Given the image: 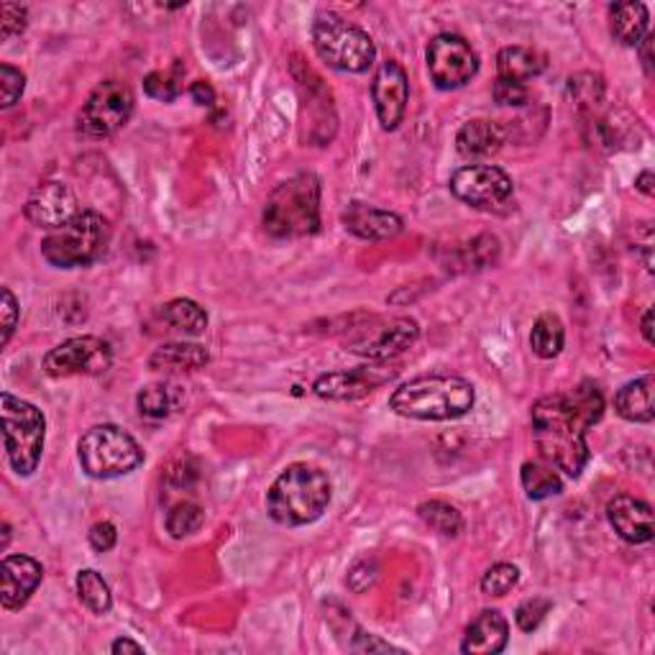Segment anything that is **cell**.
Listing matches in <instances>:
<instances>
[{"label": "cell", "mask_w": 655, "mask_h": 655, "mask_svg": "<svg viewBox=\"0 0 655 655\" xmlns=\"http://www.w3.org/2000/svg\"><path fill=\"white\" fill-rule=\"evenodd\" d=\"M474 385L451 374H428L404 381L389 397V410L412 421H459L474 408Z\"/></svg>", "instance_id": "obj_2"}, {"label": "cell", "mask_w": 655, "mask_h": 655, "mask_svg": "<svg viewBox=\"0 0 655 655\" xmlns=\"http://www.w3.org/2000/svg\"><path fill=\"white\" fill-rule=\"evenodd\" d=\"M607 520L624 543L643 546L653 541V507L632 495H617L607 505Z\"/></svg>", "instance_id": "obj_19"}, {"label": "cell", "mask_w": 655, "mask_h": 655, "mask_svg": "<svg viewBox=\"0 0 655 655\" xmlns=\"http://www.w3.org/2000/svg\"><path fill=\"white\" fill-rule=\"evenodd\" d=\"M417 514L421 520L428 525L430 530H436L438 535H446V538H456V535L463 530V518L461 512L456 510L453 505L444 502V499H430V502H423L417 507Z\"/></svg>", "instance_id": "obj_34"}, {"label": "cell", "mask_w": 655, "mask_h": 655, "mask_svg": "<svg viewBox=\"0 0 655 655\" xmlns=\"http://www.w3.org/2000/svg\"><path fill=\"white\" fill-rule=\"evenodd\" d=\"M353 651L359 653H402L400 647L385 643V640H379L377 635H372V632H362L359 630L356 640H353Z\"/></svg>", "instance_id": "obj_45"}, {"label": "cell", "mask_w": 655, "mask_h": 655, "mask_svg": "<svg viewBox=\"0 0 655 655\" xmlns=\"http://www.w3.org/2000/svg\"><path fill=\"white\" fill-rule=\"evenodd\" d=\"M448 187H451L453 197L480 210L502 208L514 193L512 177L495 165H469L456 169Z\"/></svg>", "instance_id": "obj_13"}, {"label": "cell", "mask_w": 655, "mask_h": 655, "mask_svg": "<svg viewBox=\"0 0 655 655\" xmlns=\"http://www.w3.org/2000/svg\"><path fill=\"white\" fill-rule=\"evenodd\" d=\"M605 415V395L594 381H581L571 392H554L541 397L530 410L533 428L543 425H569V428L586 433Z\"/></svg>", "instance_id": "obj_8"}, {"label": "cell", "mask_w": 655, "mask_h": 655, "mask_svg": "<svg viewBox=\"0 0 655 655\" xmlns=\"http://www.w3.org/2000/svg\"><path fill=\"white\" fill-rule=\"evenodd\" d=\"M417 338H421V323L400 315V318H372L364 326H353L343 345L349 353L369 362H389L412 349Z\"/></svg>", "instance_id": "obj_10"}, {"label": "cell", "mask_w": 655, "mask_h": 655, "mask_svg": "<svg viewBox=\"0 0 655 655\" xmlns=\"http://www.w3.org/2000/svg\"><path fill=\"white\" fill-rule=\"evenodd\" d=\"M87 541H90V546L98 550V554H108V550L116 548L118 530L113 522H108V520L95 522V525L90 527V533H87Z\"/></svg>", "instance_id": "obj_44"}, {"label": "cell", "mask_w": 655, "mask_h": 655, "mask_svg": "<svg viewBox=\"0 0 655 655\" xmlns=\"http://www.w3.org/2000/svg\"><path fill=\"white\" fill-rule=\"evenodd\" d=\"M159 318L182 336H201L208 328V313L190 298L169 300L167 305H161Z\"/></svg>", "instance_id": "obj_28"}, {"label": "cell", "mask_w": 655, "mask_h": 655, "mask_svg": "<svg viewBox=\"0 0 655 655\" xmlns=\"http://www.w3.org/2000/svg\"><path fill=\"white\" fill-rule=\"evenodd\" d=\"M640 333H643L647 345L655 343V338H653V311H645L643 323H640Z\"/></svg>", "instance_id": "obj_50"}, {"label": "cell", "mask_w": 655, "mask_h": 655, "mask_svg": "<svg viewBox=\"0 0 655 655\" xmlns=\"http://www.w3.org/2000/svg\"><path fill=\"white\" fill-rule=\"evenodd\" d=\"M26 90V75L11 64H0V106L11 108L21 100Z\"/></svg>", "instance_id": "obj_38"}, {"label": "cell", "mask_w": 655, "mask_h": 655, "mask_svg": "<svg viewBox=\"0 0 655 655\" xmlns=\"http://www.w3.org/2000/svg\"><path fill=\"white\" fill-rule=\"evenodd\" d=\"M492 95H495L497 106L502 108H525L530 102V90L525 83H512V80H499L495 87H492Z\"/></svg>", "instance_id": "obj_40"}, {"label": "cell", "mask_w": 655, "mask_h": 655, "mask_svg": "<svg viewBox=\"0 0 655 655\" xmlns=\"http://www.w3.org/2000/svg\"><path fill=\"white\" fill-rule=\"evenodd\" d=\"M651 13L645 3H615L609 5V32L622 47H635L647 36Z\"/></svg>", "instance_id": "obj_25"}, {"label": "cell", "mask_w": 655, "mask_h": 655, "mask_svg": "<svg viewBox=\"0 0 655 655\" xmlns=\"http://www.w3.org/2000/svg\"><path fill=\"white\" fill-rule=\"evenodd\" d=\"M372 100L377 108L379 126L385 131H395L408 113L410 100V80L408 72L397 59H387L379 64L377 75L372 83Z\"/></svg>", "instance_id": "obj_16"}, {"label": "cell", "mask_w": 655, "mask_h": 655, "mask_svg": "<svg viewBox=\"0 0 655 655\" xmlns=\"http://www.w3.org/2000/svg\"><path fill=\"white\" fill-rule=\"evenodd\" d=\"M11 543V525L9 522H3V548H9Z\"/></svg>", "instance_id": "obj_51"}, {"label": "cell", "mask_w": 655, "mask_h": 655, "mask_svg": "<svg viewBox=\"0 0 655 655\" xmlns=\"http://www.w3.org/2000/svg\"><path fill=\"white\" fill-rule=\"evenodd\" d=\"M520 482L530 499H548L563 492V480L546 459L522 463Z\"/></svg>", "instance_id": "obj_29"}, {"label": "cell", "mask_w": 655, "mask_h": 655, "mask_svg": "<svg viewBox=\"0 0 655 655\" xmlns=\"http://www.w3.org/2000/svg\"><path fill=\"white\" fill-rule=\"evenodd\" d=\"M44 579L41 563L32 556H5L0 566V605L3 609H21L32 599Z\"/></svg>", "instance_id": "obj_18"}, {"label": "cell", "mask_w": 655, "mask_h": 655, "mask_svg": "<svg viewBox=\"0 0 655 655\" xmlns=\"http://www.w3.org/2000/svg\"><path fill=\"white\" fill-rule=\"evenodd\" d=\"M320 180L313 172H298L279 182L264 205V231L275 239H305L320 231Z\"/></svg>", "instance_id": "obj_3"}, {"label": "cell", "mask_w": 655, "mask_h": 655, "mask_svg": "<svg viewBox=\"0 0 655 655\" xmlns=\"http://www.w3.org/2000/svg\"><path fill=\"white\" fill-rule=\"evenodd\" d=\"M566 328L556 313H543L530 333V349L541 359H556L563 351Z\"/></svg>", "instance_id": "obj_31"}, {"label": "cell", "mask_w": 655, "mask_h": 655, "mask_svg": "<svg viewBox=\"0 0 655 655\" xmlns=\"http://www.w3.org/2000/svg\"><path fill=\"white\" fill-rule=\"evenodd\" d=\"M425 62L438 90H459L480 72V54L459 34L433 36L425 49Z\"/></svg>", "instance_id": "obj_11"}, {"label": "cell", "mask_w": 655, "mask_h": 655, "mask_svg": "<svg viewBox=\"0 0 655 655\" xmlns=\"http://www.w3.org/2000/svg\"><path fill=\"white\" fill-rule=\"evenodd\" d=\"M28 24V11L24 5L3 3L0 5V39L9 41L13 36L24 34Z\"/></svg>", "instance_id": "obj_41"}, {"label": "cell", "mask_w": 655, "mask_h": 655, "mask_svg": "<svg viewBox=\"0 0 655 655\" xmlns=\"http://www.w3.org/2000/svg\"><path fill=\"white\" fill-rule=\"evenodd\" d=\"M26 218L39 228H54L70 223L77 216V197L72 193L70 185L64 182H41L39 187L32 190L28 201L24 205Z\"/></svg>", "instance_id": "obj_17"}, {"label": "cell", "mask_w": 655, "mask_h": 655, "mask_svg": "<svg viewBox=\"0 0 655 655\" xmlns=\"http://www.w3.org/2000/svg\"><path fill=\"white\" fill-rule=\"evenodd\" d=\"M136 108L134 90L121 80H106L87 95L77 113V131L87 138H108L131 121Z\"/></svg>", "instance_id": "obj_9"}, {"label": "cell", "mask_w": 655, "mask_h": 655, "mask_svg": "<svg viewBox=\"0 0 655 655\" xmlns=\"http://www.w3.org/2000/svg\"><path fill=\"white\" fill-rule=\"evenodd\" d=\"M190 95H193V100L203 108H210L213 102H216V90H213L210 83H205V80H197V83L190 85Z\"/></svg>", "instance_id": "obj_46"}, {"label": "cell", "mask_w": 655, "mask_h": 655, "mask_svg": "<svg viewBox=\"0 0 655 655\" xmlns=\"http://www.w3.org/2000/svg\"><path fill=\"white\" fill-rule=\"evenodd\" d=\"M19 300L9 287H3V303H0V315H3V333H0V345H9L13 338V330L19 326Z\"/></svg>", "instance_id": "obj_43"}, {"label": "cell", "mask_w": 655, "mask_h": 655, "mask_svg": "<svg viewBox=\"0 0 655 655\" xmlns=\"http://www.w3.org/2000/svg\"><path fill=\"white\" fill-rule=\"evenodd\" d=\"M395 366L385 362H369V366H356V369H343V372H328L323 377L315 379L313 392L320 400L330 402H353L362 400V397L372 395L374 389L385 387L387 381L397 377Z\"/></svg>", "instance_id": "obj_14"}, {"label": "cell", "mask_w": 655, "mask_h": 655, "mask_svg": "<svg viewBox=\"0 0 655 655\" xmlns=\"http://www.w3.org/2000/svg\"><path fill=\"white\" fill-rule=\"evenodd\" d=\"M653 41H655V36L651 32H647L645 39L638 44L640 59H643V68H645L647 75H653Z\"/></svg>", "instance_id": "obj_47"}, {"label": "cell", "mask_w": 655, "mask_h": 655, "mask_svg": "<svg viewBox=\"0 0 655 655\" xmlns=\"http://www.w3.org/2000/svg\"><path fill=\"white\" fill-rule=\"evenodd\" d=\"M110 244V223L95 210H80L70 223L49 231L41 256L57 269H80L98 262Z\"/></svg>", "instance_id": "obj_4"}, {"label": "cell", "mask_w": 655, "mask_h": 655, "mask_svg": "<svg viewBox=\"0 0 655 655\" xmlns=\"http://www.w3.org/2000/svg\"><path fill=\"white\" fill-rule=\"evenodd\" d=\"M520 581V569L514 563H495L482 577V592L489 597H505Z\"/></svg>", "instance_id": "obj_36"}, {"label": "cell", "mask_w": 655, "mask_h": 655, "mask_svg": "<svg viewBox=\"0 0 655 655\" xmlns=\"http://www.w3.org/2000/svg\"><path fill=\"white\" fill-rule=\"evenodd\" d=\"M550 609H554V602L548 597L525 599L518 607V612H514V622H518V628L522 632H535L543 624V620L550 615Z\"/></svg>", "instance_id": "obj_37"}, {"label": "cell", "mask_w": 655, "mask_h": 655, "mask_svg": "<svg viewBox=\"0 0 655 655\" xmlns=\"http://www.w3.org/2000/svg\"><path fill=\"white\" fill-rule=\"evenodd\" d=\"M144 93L154 100L172 102L185 93V64L174 62L169 70H157L149 72L144 77Z\"/></svg>", "instance_id": "obj_33"}, {"label": "cell", "mask_w": 655, "mask_h": 655, "mask_svg": "<svg viewBox=\"0 0 655 655\" xmlns=\"http://www.w3.org/2000/svg\"><path fill=\"white\" fill-rule=\"evenodd\" d=\"M210 353L201 343H165L149 356V369L161 374H185L205 369Z\"/></svg>", "instance_id": "obj_24"}, {"label": "cell", "mask_w": 655, "mask_h": 655, "mask_svg": "<svg viewBox=\"0 0 655 655\" xmlns=\"http://www.w3.org/2000/svg\"><path fill=\"white\" fill-rule=\"evenodd\" d=\"M653 182H655V177H653V172L651 169H645V172H640L638 174V180H635V187L640 190V193L643 195H647V197H653L655 195V187H653Z\"/></svg>", "instance_id": "obj_49"}, {"label": "cell", "mask_w": 655, "mask_h": 655, "mask_svg": "<svg viewBox=\"0 0 655 655\" xmlns=\"http://www.w3.org/2000/svg\"><path fill=\"white\" fill-rule=\"evenodd\" d=\"M505 142L507 129L499 126L497 121H487V118H474V121L463 123L456 134V149L469 161L492 159L502 149Z\"/></svg>", "instance_id": "obj_22"}, {"label": "cell", "mask_w": 655, "mask_h": 655, "mask_svg": "<svg viewBox=\"0 0 655 655\" xmlns=\"http://www.w3.org/2000/svg\"><path fill=\"white\" fill-rule=\"evenodd\" d=\"M313 47L330 70L349 72V75H362L377 59L372 36L333 11H320L315 16Z\"/></svg>", "instance_id": "obj_5"}, {"label": "cell", "mask_w": 655, "mask_h": 655, "mask_svg": "<svg viewBox=\"0 0 655 655\" xmlns=\"http://www.w3.org/2000/svg\"><path fill=\"white\" fill-rule=\"evenodd\" d=\"M569 95L586 118L597 116L607 100L605 77L597 75V72H577V75L569 77Z\"/></svg>", "instance_id": "obj_30"}, {"label": "cell", "mask_w": 655, "mask_h": 655, "mask_svg": "<svg viewBox=\"0 0 655 655\" xmlns=\"http://www.w3.org/2000/svg\"><path fill=\"white\" fill-rule=\"evenodd\" d=\"M343 228L364 241H389L402 233V218L397 213L374 208L366 203H351L343 210Z\"/></svg>", "instance_id": "obj_20"}, {"label": "cell", "mask_w": 655, "mask_h": 655, "mask_svg": "<svg viewBox=\"0 0 655 655\" xmlns=\"http://www.w3.org/2000/svg\"><path fill=\"white\" fill-rule=\"evenodd\" d=\"M535 446L543 459L556 471L577 480L589 463V444L586 433H579L569 425H543L535 428Z\"/></svg>", "instance_id": "obj_15"}, {"label": "cell", "mask_w": 655, "mask_h": 655, "mask_svg": "<svg viewBox=\"0 0 655 655\" xmlns=\"http://www.w3.org/2000/svg\"><path fill=\"white\" fill-rule=\"evenodd\" d=\"M548 59L538 49L530 47H505L497 54V75L499 80H512V83H527L546 72Z\"/></svg>", "instance_id": "obj_26"}, {"label": "cell", "mask_w": 655, "mask_h": 655, "mask_svg": "<svg viewBox=\"0 0 655 655\" xmlns=\"http://www.w3.org/2000/svg\"><path fill=\"white\" fill-rule=\"evenodd\" d=\"M77 459L93 480H116L142 466L144 451L136 438L118 425H95L80 438Z\"/></svg>", "instance_id": "obj_7"}, {"label": "cell", "mask_w": 655, "mask_h": 655, "mask_svg": "<svg viewBox=\"0 0 655 655\" xmlns=\"http://www.w3.org/2000/svg\"><path fill=\"white\" fill-rule=\"evenodd\" d=\"M510 643V622L497 609H484L466 628L461 653L466 655H497Z\"/></svg>", "instance_id": "obj_21"}, {"label": "cell", "mask_w": 655, "mask_h": 655, "mask_svg": "<svg viewBox=\"0 0 655 655\" xmlns=\"http://www.w3.org/2000/svg\"><path fill=\"white\" fill-rule=\"evenodd\" d=\"M113 364V349L98 336H75L54 345L44 356V372L49 377H98Z\"/></svg>", "instance_id": "obj_12"}, {"label": "cell", "mask_w": 655, "mask_h": 655, "mask_svg": "<svg viewBox=\"0 0 655 655\" xmlns=\"http://www.w3.org/2000/svg\"><path fill=\"white\" fill-rule=\"evenodd\" d=\"M165 522H167V533L172 535V538H187V535H195L197 530L203 527L205 512L197 502L182 499V502L169 507Z\"/></svg>", "instance_id": "obj_35"}, {"label": "cell", "mask_w": 655, "mask_h": 655, "mask_svg": "<svg viewBox=\"0 0 655 655\" xmlns=\"http://www.w3.org/2000/svg\"><path fill=\"white\" fill-rule=\"evenodd\" d=\"M77 597L83 605L95 615H108L113 607V592H110L108 581L100 577L95 569H83L77 573Z\"/></svg>", "instance_id": "obj_32"}, {"label": "cell", "mask_w": 655, "mask_h": 655, "mask_svg": "<svg viewBox=\"0 0 655 655\" xmlns=\"http://www.w3.org/2000/svg\"><path fill=\"white\" fill-rule=\"evenodd\" d=\"M377 573H379L377 563H374L372 558H362V561H356L351 566L345 584H349V589H353L356 594H364L366 589L374 586V581H377Z\"/></svg>", "instance_id": "obj_42"}, {"label": "cell", "mask_w": 655, "mask_h": 655, "mask_svg": "<svg viewBox=\"0 0 655 655\" xmlns=\"http://www.w3.org/2000/svg\"><path fill=\"white\" fill-rule=\"evenodd\" d=\"M0 417H3V444L11 469L19 476H32L39 469L44 453L47 417L36 404L11 392L0 395Z\"/></svg>", "instance_id": "obj_6"}, {"label": "cell", "mask_w": 655, "mask_h": 655, "mask_svg": "<svg viewBox=\"0 0 655 655\" xmlns=\"http://www.w3.org/2000/svg\"><path fill=\"white\" fill-rule=\"evenodd\" d=\"M182 400L185 397H182L180 387L169 385V381H157V385H146L136 395V410L142 415V421L161 423L182 408Z\"/></svg>", "instance_id": "obj_27"}, {"label": "cell", "mask_w": 655, "mask_h": 655, "mask_svg": "<svg viewBox=\"0 0 655 655\" xmlns=\"http://www.w3.org/2000/svg\"><path fill=\"white\" fill-rule=\"evenodd\" d=\"M110 653H113V655H121V653L142 655L144 653V645L134 643V640H131V638H118V640H113V645H110Z\"/></svg>", "instance_id": "obj_48"}, {"label": "cell", "mask_w": 655, "mask_h": 655, "mask_svg": "<svg viewBox=\"0 0 655 655\" xmlns=\"http://www.w3.org/2000/svg\"><path fill=\"white\" fill-rule=\"evenodd\" d=\"M333 484L320 466L290 463L267 492L269 518L287 527L311 525L328 510Z\"/></svg>", "instance_id": "obj_1"}, {"label": "cell", "mask_w": 655, "mask_h": 655, "mask_svg": "<svg viewBox=\"0 0 655 655\" xmlns=\"http://www.w3.org/2000/svg\"><path fill=\"white\" fill-rule=\"evenodd\" d=\"M499 256V241L497 235H480V239H474L466 248V264H471L474 269H484L489 267V264H495Z\"/></svg>", "instance_id": "obj_39"}, {"label": "cell", "mask_w": 655, "mask_h": 655, "mask_svg": "<svg viewBox=\"0 0 655 655\" xmlns=\"http://www.w3.org/2000/svg\"><path fill=\"white\" fill-rule=\"evenodd\" d=\"M655 379L653 374L632 379L615 395V412L628 423H653L655 417Z\"/></svg>", "instance_id": "obj_23"}]
</instances>
